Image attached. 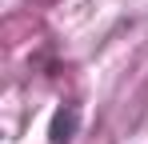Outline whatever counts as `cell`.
<instances>
[{"label":"cell","mask_w":148,"mask_h":144,"mask_svg":"<svg viewBox=\"0 0 148 144\" xmlns=\"http://www.w3.org/2000/svg\"><path fill=\"white\" fill-rule=\"evenodd\" d=\"M76 124H80V112H76V108L56 112V120H52V144H68L72 132H76Z\"/></svg>","instance_id":"6da1fadb"}]
</instances>
